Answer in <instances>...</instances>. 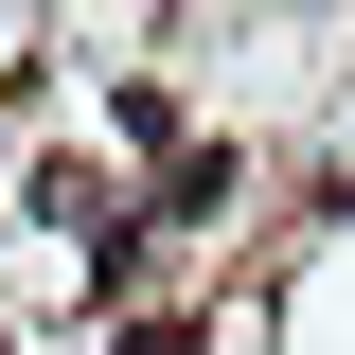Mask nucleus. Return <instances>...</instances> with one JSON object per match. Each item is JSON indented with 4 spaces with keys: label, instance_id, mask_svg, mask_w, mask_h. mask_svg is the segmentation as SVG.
I'll return each instance as SVG.
<instances>
[{
    "label": "nucleus",
    "instance_id": "obj_1",
    "mask_svg": "<svg viewBox=\"0 0 355 355\" xmlns=\"http://www.w3.org/2000/svg\"><path fill=\"white\" fill-rule=\"evenodd\" d=\"M231 178H249L231 142H178V178H160V231H214V214H231Z\"/></svg>",
    "mask_w": 355,
    "mask_h": 355
},
{
    "label": "nucleus",
    "instance_id": "obj_2",
    "mask_svg": "<svg viewBox=\"0 0 355 355\" xmlns=\"http://www.w3.org/2000/svg\"><path fill=\"white\" fill-rule=\"evenodd\" d=\"M125 355H196V320H125Z\"/></svg>",
    "mask_w": 355,
    "mask_h": 355
},
{
    "label": "nucleus",
    "instance_id": "obj_3",
    "mask_svg": "<svg viewBox=\"0 0 355 355\" xmlns=\"http://www.w3.org/2000/svg\"><path fill=\"white\" fill-rule=\"evenodd\" d=\"M0 355H18V320H0Z\"/></svg>",
    "mask_w": 355,
    "mask_h": 355
}]
</instances>
